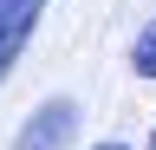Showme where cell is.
Masks as SVG:
<instances>
[{"label":"cell","instance_id":"7a4b0ae2","mask_svg":"<svg viewBox=\"0 0 156 150\" xmlns=\"http://www.w3.org/2000/svg\"><path fill=\"white\" fill-rule=\"evenodd\" d=\"M46 20V0H0V79L13 72V59L26 52V39Z\"/></svg>","mask_w":156,"mask_h":150},{"label":"cell","instance_id":"5b68a950","mask_svg":"<svg viewBox=\"0 0 156 150\" xmlns=\"http://www.w3.org/2000/svg\"><path fill=\"white\" fill-rule=\"evenodd\" d=\"M143 150H156V124H150V144H143Z\"/></svg>","mask_w":156,"mask_h":150},{"label":"cell","instance_id":"277c9868","mask_svg":"<svg viewBox=\"0 0 156 150\" xmlns=\"http://www.w3.org/2000/svg\"><path fill=\"white\" fill-rule=\"evenodd\" d=\"M98 150H130V144H117V137H111V144H98Z\"/></svg>","mask_w":156,"mask_h":150},{"label":"cell","instance_id":"3957f363","mask_svg":"<svg viewBox=\"0 0 156 150\" xmlns=\"http://www.w3.org/2000/svg\"><path fill=\"white\" fill-rule=\"evenodd\" d=\"M130 72L136 79H156V20H143V33L130 39Z\"/></svg>","mask_w":156,"mask_h":150},{"label":"cell","instance_id":"6da1fadb","mask_svg":"<svg viewBox=\"0 0 156 150\" xmlns=\"http://www.w3.org/2000/svg\"><path fill=\"white\" fill-rule=\"evenodd\" d=\"M72 137H78V104L72 98H46L26 124H20L13 150H65Z\"/></svg>","mask_w":156,"mask_h":150}]
</instances>
